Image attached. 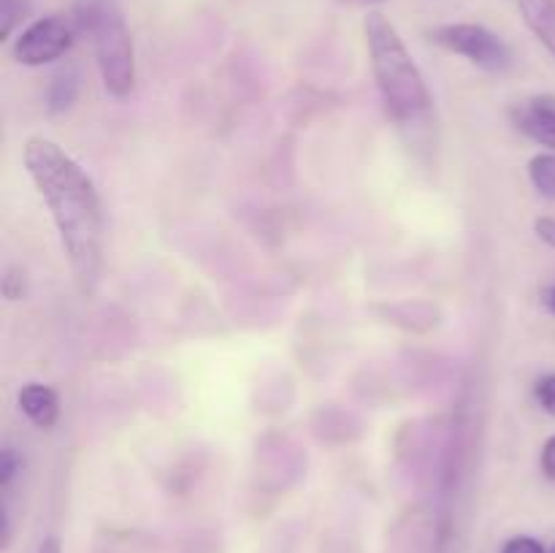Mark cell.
Here are the masks:
<instances>
[{
  "label": "cell",
  "mask_w": 555,
  "mask_h": 553,
  "mask_svg": "<svg viewBox=\"0 0 555 553\" xmlns=\"http://www.w3.org/2000/svg\"><path fill=\"white\" fill-rule=\"evenodd\" d=\"M22 160L52 215L76 287L81 296H92L101 285L106 253L103 204L95 182L63 146L43 136L25 141Z\"/></svg>",
  "instance_id": "cell-1"
},
{
  "label": "cell",
  "mask_w": 555,
  "mask_h": 553,
  "mask_svg": "<svg viewBox=\"0 0 555 553\" xmlns=\"http://www.w3.org/2000/svg\"><path fill=\"white\" fill-rule=\"evenodd\" d=\"M363 38L388 117L399 128H417L426 123L434 103L431 90L393 22L383 11H369L363 20Z\"/></svg>",
  "instance_id": "cell-2"
},
{
  "label": "cell",
  "mask_w": 555,
  "mask_h": 553,
  "mask_svg": "<svg viewBox=\"0 0 555 553\" xmlns=\"http://www.w3.org/2000/svg\"><path fill=\"white\" fill-rule=\"evenodd\" d=\"M85 22L92 36L103 90L125 101L135 90V52L122 11L112 3H92L85 9Z\"/></svg>",
  "instance_id": "cell-3"
},
{
  "label": "cell",
  "mask_w": 555,
  "mask_h": 553,
  "mask_svg": "<svg viewBox=\"0 0 555 553\" xmlns=\"http://www.w3.org/2000/svg\"><path fill=\"white\" fill-rule=\"evenodd\" d=\"M81 30H87L85 9L74 11V14L41 16V20L30 22L25 30H20V36L11 43V57L30 68L54 63L74 47Z\"/></svg>",
  "instance_id": "cell-4"
},
{
  "label": "cell",
  "mask_w": 555,
  "mask_h": 553,
  "mask_svg": "<svg viewBox=\"0 0 555 553\" xmlns=\"http://www.w3.org/2000/svg\"><path fill=\"white\" fill-rule=\"evenodd\" d=\"M428 38L437 47H442L444 52L466 57L477 68L491 70V74H502L513 63V54H509L507 43L496 33L488 30L486 25H477V22H450V25H439L428 33Z\"/></svg>",
  "instance_id": "cell-5"
},
{
  "label": "cell",
  "mask_w": 555,
  "mask_h": 553,
  "mask_svg": "<svg viewBox=\"0 0 555 553\" xmlns=\"http://www.w3.org/2000/svg\"><path fill=\"white\" fill-rule=\"evenodd\" d=\"M509 119L515 130L555 152V101L551 98H529L524 103H515L509 108Z\"/></svg>",
  "instance_id": "cell-6"
},
{
  "label": "cell",
  "mask_w": 555,
  "mask_h": 553,
  "mask_svg": "<svg viewBox=\"0 0 555 553\" xmlns=\"http://www.w3.org/2000/svg\"><path fill=\"white\" fill-rule=\"evenodd\" d=\"M16 401H20L22 415H25L36 428L49 432V428L57 426L60 396L54 388H49V385H43V383H27V385H22Z\"/></svg>",
  "instance_id": "cell-7"
},
{
  "label": "cell",
  "mask_w": 555,
  "mask_h": 553,
  "mask_svg": "<svg viewBox=\"0 0 555 553\" xmlns=\"http://www.w3.org/2000/svg\"><path fill=\"white\" fill-rule=\"evenodd\" d=\"M526 25L555 57V0H518Z\"/></svg>",
  "instance_id": "cell-8"
},
{
  "label": "cell",
  "mask_w": 555,
  "mask_h": 553,
  "mask_svg": "<svg viewBox=\"0 0 555 553\" xmlns=\"http://www.w3.org/2000/svg\"><path fill=\"white\" fill-rule=\"evenodd\" d=\"M76 95H79V74L76 68H63L52 76L47 90V106L52 114L65 112L76 103Z\"/></svg>",
  "instance_id": "cell-9"
},
{
  "label": "cell",
  "mask_w": 555,
  "mask_h": 553,
  "mask_svg": "<svg viewBox=\"0 0 555 553\" xmlns=\"http://www.w3.org/2000/svg\"><path fill=\"white\" fill-rule=\"evenodd\" d=\"M529 179L545 198H555V152H540L531 157Z\"/></svg>",
  "instance_id": "cell-10"
},
{
  "label": "cell",
  "mask_w": 555,
  "mask_h": 553,
  "mask_svg": "<svg viewBox=\"0 0 555 553\" xmlns=\"http://www.w3.org/2000/svg\"><path fill=\"white\" fill-rule=\"evenodd\" d=\"M27 11H30V0H0V38L3 41H9L14 27L27 16Z\"/></svg>",
  "instance_id": "cell-11"
},
{
  "label": "cell",
  "mask_w": 555,
  "mask_h": 553,
  "mask_svg": "<svg viewBox=\"0 0 555 553\" xmlns=\"http://www.w3.org/2000/svg\"><path fill=\"white\" fill-rule=\"evenodd\" d=\"M20 470H22L20 453H16L14 448H5L3 453H0V486H3V491H9L11 480H14Z\"/></svg>",
  "instance_id": "cell-12"
},
{
  "label": "cell",
  "mask_w": 555,
  "mask_h": 553,
  "mask_svg": "<svg viewBox=\"0 0 555 553\" xmlns=\"http://www.w3.org/2000/svg\"><path fill=\"white\" fill-rule=\"evenodd\" d=\"M534 396L547 415H555V374H545V377L537 380Z\"/></svg>",
  "instance_id": "cell-13"
},
{
  "label": "cell",
  "mask_w": 555,
  "mask_h": 553,
  "mask_svg": "<svg viewBox=\"0 0 555 553\" xmlns=\"http://www.w3.org/2000/svg\"><path fill=\"white\" fill-rule=\"evenodd\" d=\"M502 553H547V548L542 545L537 537L515 535V537H509L507 542H504Z\"/></svg>",
  "instance_id": "cell-14"
},
{
  "label": "cell",
  "mask_w": 555,
  "mask_h": 553,
  "mask_svg": "<svg viewBox=\"0 0 555 553\" xmlns=\"http://www.w3.org/2000/svg\"><path fill=\"white\" fill-rule=\"evenodd\" d=\"M540 464H542V472H545L547 480H555V434L553 437H547L545 445H542Z\"/></svg>",
  "instance_id": "cell-15"
},
{
  "label": "cell",
  "mask_w": 555,
  "mask_h": 553,
  "mask_svg": "<svg viewBox=\"0 0 555 553\" xmlns=\"http://www.w3.org/2000/svg\"><path fill=\"white\" fill-rule=\"evenodd\" d=\"M534 231L547 247L555 249V217H540V220L534 222Z\"/></svg>",
  "instance_id": "cell-16"
},
{
  "label": "cell",
  "mask_w": 555,
  "mask_h": 553,
  "mask_svg": "<svg viewBox=\"0 0 555 553\" xmlns=\"http://www.w3.org/2000/svg\"><path fill=\"white\" fill-rule=\"evenodd\" d=\"M38 553H63L57 537H43V542L38 545Z\"/></svg>",
  "instance_id": "cell-17"
},
{
  "label": "cell",
  "mask_w": 555,
  "mask_h": 553,
  "mask_svg": "<svg viewBox=\"0 0 555 553\" xmlns=\"http://www.w3.org/2000/svg\"><path fill=\"white\" fill-rule=\"evenodd\" d=\"M339 3H345V5H361V9H372V5L385 3V0H339Z\"/></svg>",
  "instance_id": "cell-18"
},
{
  "label": "cell",
  "mask_w": 555,
  "mask_h": 553,
  "mask_svg": "<svg viewBox=\"0 0 555 553\" xmlns=\"http://www.w3.org/2000/svg\"><path fill=\"white\" fill-rule=\"evenodd\" d=\"M542 298H545V307L551 309V312L555 314V285H553V287H547L545 296H542Z\"/></svg>",
  "instance_id": "cell-19"
},
{
  "label": "cell",
  "mask_w": 555,
  "mask_h": 553,
  "mask_svg": "<svg viewBox=\"0 0 555 553\" xmlns=\"http://www.w3.org/2000/svg\"><path fill=\"white\" fill-rule=\"evenodd\" d=\"M547 553H555V545H553V548H551V551H547Z\"/></svg>",
  "instance_id": "cell-20"
}]
</instances>
